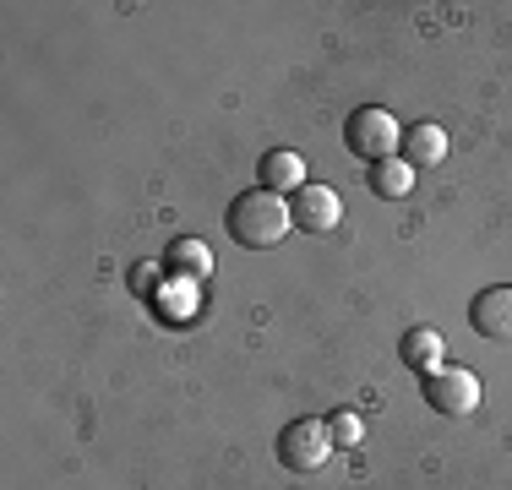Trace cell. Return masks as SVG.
<instances>
[{
  "label": "cell",
  "mask_w": 512,
  "mask_h": 490,
  "mask_svg": "<svg viewBox=\"0 0 512 490\" xmlns=\"http://www.w3.org/2000/svg\"><path fill=\"white\" fill-rule=\"evenodd\" d=\"M289 229H295V213H289V202L278 191H262V186L240 191L235 207H229V235L246 251H273Z\"/></svg>",
  "instance_id": "1"
},
{
  "label": "cell",
  "mask_w": 512,
  "mask_h": 490,
  "mask_svg": "<svg viewBox=\"0 0 512 490\" xmlns=\"http://www.w3.org/2000/svg\"><path fill=\"white\" fill-rule=\"evenodd\" d=\"M344 142H349V153L365 158V164H382V158H398V153H404V126L393 120V109L365 104V109H355V115H349Z\"/></svg>",
  "instance_id": "2"
},
{
  "label": "cell",
  "mask_w": 512,
  "mask_h": 490,
  "mask_svg": "<svg viewBox=\"0 0 512 490\" xmlns=\"http://www.w3.org/2000/svg\"><path fill=\"white\" fill-rule=\"evenodd\" d=\"M333 425L327 420H295V425H284V436H278V463L284 469H295V474H311V469H322L327 458H333Z\"/></svg>",
  "instance_id": "3"
},
{
  "label": "cell",
  "mask_w": 512,
  "mask_h": 490,
  "mask_svg": "<svg viewBox=\"0 0 512 490\" xmlns=\"http://www.w3.org/2000/svg\"><path fill=\"white\" fill-rule=\"evenodd\" d=\"M425 403L447 420H463V414L480 409V376L463 371V365H442L436 376H425Z\"/></svg>",
  "instance_id": "4"
},
{
  "label": "cell",
  "mask_w": 512,
  "mask_h": 490,
  "mask_svg": "<svg viewBox=\"0 0 512 490\" xmlns=\"http://www.w3.org/2000/svg\"><path fill=\"white\" fill-rule=\"evenodd\" d=\"M289 213H295V229H306V235H333L344 224V196L333 186H300Z\"/></svg>",
  "instance_id": "5"
},
{
  "label": "cell",
  "mask_w": 512,
  "mask_h": 490,
  "mask_svg": "<svg viewBox=\"0 0 512 490\" xmlns=\"http://www.w3.org/2000/svg\"><path fill=\"white\" fill-rule=\"evenodd\" d=\"M469 322L480 338L491 343H512V284H496V289H480L469 305Z\"/></svg>",
  "instance_id": "6"
},
{
  "label": "cell",
  "mask_w": 512,
  "mask_h": 490,
  "mask_svg": "<svg viewBox=\"0 0 512 490\" xmlns=\"http://www.w3.org/2000/svg\"><path fill=\"white\" fill-rule=\"evenodd\" d=\"M398 360L425 382V376H436L447 365V338L436 333V327H409V333L398 338Z\"/></svg>",
  "instance_id": "7"
},
{
  "label": "cell",
  "mask_w": 512,
  "mask_h": 490,
  "mask_svg": "<svg viewBox=\"0 0 512 490\" xmlns=\"http://www.w3.org/2000/svg\"><path fill=\"white\" fill-rule=\"evenodd\" d=\"M164 273L186 278V284H202V278L213 273V251H207L202 240L180 235V240H175V245H169V251H164Z\"/></svg>",
  "instance_id": "8"
},
{
  "label": "cell",
  "mask_w": 512,
  "mask_h": 490,
  "mask_svg": "<svg viewBox=\"0 0 512 490\" xmlns=\"http://www.w3.org/2000/svg\"><path fill=\"white\" fill-rule=\"evenodd\" d=\"M306 186V158L300 153H289V147H278V153H267L262 158V191H300Z\"/></svg>",
  "instance_id": "9"
},
{
  "label": "cell",
  "mask_w": 512,
  "mask_h": 490,
  "mask_svg": "<svg viewBox=\"0 0 512 490\" xmlns=\"http://www.w3.org/2000/svg\"><path fill=\"white\" fill-rule=\"evenodd\" d=\"M404 158L414 169H436L447 158V131L431 126V120H420L414 131H404Z\"/></svg>",
  "instance_id": "10"
},
{
  "label": "cell",
  "mask_w": 512,
  "mask_h": 490,
  "mask_svg": "<svg viewBox=\"0 0 512 490\" xmlns=\"http://www.w3.org/2000/svg\"><path fill=\"white\" fill-rule=\"evenodd\" d=\"M371 191H376V196H409V191H414V164H409L404 153L371 164Z\"/></svg>",
  "instance_id": "11"
},
{
  "label": "cell",
  "mask_w": 512,
  "mask_h": 490,
  "mask_svg": "<svg viewBox=\"0 0 512 490\" xmlns=\"http://www.w3.org/2000/svg\"><path fill=\"white\" fill-rule=\"evenodd\" d=\"M333 425V441L338 447H360V436H365V420L360 414H338V420H327Z\"/></svg>",
  "instance_id": "12"
},
{
  "label": "cell",
  "mask_w": 512,
  "mask_h": 490,
  "mask_svg": "<svg viewBox=\"0 0 512 490\" xmlns=\"http://www.w3.org/2000/svg\"><path fill=\"white\" fill-rule=\"evenodd\" d=\"M131 284H137V294H153V284H158V262H142Z\"/></svg>",
  "instance_id": "13"
}]
</instances>
